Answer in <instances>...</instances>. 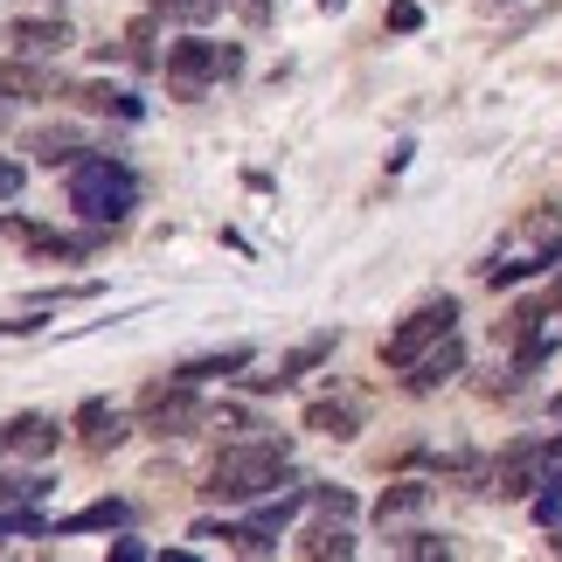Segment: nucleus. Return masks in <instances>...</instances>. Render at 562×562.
I'll list each match as a JSON object with an SVG mask.
<instances>
[{"label":"nucleus","instance_id":"f8f14e48","mask_svg":"<svg viewBox=\"0 0 562 562\" xmlns=\"http://www.w3.org/2000/svg\"><path fill=\"white\" fill-rule=\"evenodd\" d=\"M250 369V348H223V355H202V361H181L175 382H209V375H236Z\"/></svg>","mask_w":562,"mask_h":562},{"label":"nucleus","instance_id":"dca6fc26","mask_svg":"<svg viewBox=\"0 0 562 562\" xmlns=\"http://www.w3.org/2000/svg\"><path fill=\"white\" fill-rule=\"evenodd\" d=\"M91 528H125V501H98V507H83L63 521V535H91Z\"/></svg>","mask_w":562,"mask_h":562},{"label":"nucleus","instance_id":"6e6552de","mask_svg":"<svg viewBox=\"0 0 562 562\" xmlns=\"http://www.w3.org/2000/svg\"><path fill=\"white\" fill-rule=\"evenodd\" d=\"M70 29H63V21H8V49L14 56H29V63H49V56H63L70 49Z\"/></svg>","mask_w":562,"mask_h":562},{"label":"nucleus","instance_id":"bb28decb","mask_svg":"<svg viewBox=\"0 0 562 562\" xmlns=\"http://www.w3.org/2000/svg\"><path fill=\"white\" fill-rule=\"evenodd\" d=\"M555 313H562V285H555Z\"/></svg>","mask_w":562,"mask_h":562},{"label":"nucleus","instance_id":"aec40b11","mask_svg":"<svg viewBox=\"0 0 562 562\" xmlns=\"http://www.w3.org/2000/svg\"><path fill=\"white\" fill-rule=\"evenodd\" d=\"M215 8H223V0H160V14H167V21H188V29H202Z\"/></svg>","mask_w":562,"mask_h":562},{"label":"nucleus","instance_id":"0eeeda50","mask_svg":"<svg viewBox=\"0 0 562 562\" xmlns=\"http://www.w3.org/2000/svg\"><path fill=\"white\" fill-rule=\"evenodd\" d=\"M549 451H555V438H535V445H514L501 465H493V493L501 501H528L535 486H549Z\"/></svg>","mask_w":562,"mask_h":562},{"label":"nucleus","instance_id":"9b49d317","mask_svg":"<svg viewBox=\"0 0 562 562\" xmlns=\"http://www.w3.org/2000/svg\"><path fill=\"white\" fill-rule=\"evenodd\" d=\"M0 445H8V451H29V459H49V451H56V424L49 417H14L8 430H0Z\"/></svg>","mask_w":562,"mask_h":562},{"label":"nucleus","instance_id":"ddd939ff","mask_svg":"<svg viewBox=\"0 0 562 562\" xmlns=\"http://www.w3.org/2000/svg\"><path fill=\"white\" fill-rule=\"evenodd\" d=\"M424 507H430V486H424V480H409V486H396V493H382L375 521L389 528V521H409V514H424Z\"/></svg>","mask_w":562,"mask_h":562},{"label":"nucleus","instance_id":"423d86ee","mask_svg":"<svg viewBox=\"0 0 562 562\" xmlns=\"http://www.w3.org/2000/svg\"><path fill=\"white\" fill-rule=\"evenodd\" d=\"M236 70V49H223V42H181L175 56H167V83H175L181 98H202L215 77Z\"/></svg>","mask_w":562,"mask_h":562},{"label":"nucleus","instance_id":"393cba45","mask_svg":"<svg viewBox=\"0 0 562 562\" xmlns=\"http://www.w3.org/2000/svg\"><path fill=\"white\" fill-rule=\"evenodd\" d=\"M319 8H348V0H319Z\"/></svg>","mask_w":562,"mask_h":562},{"label":"nucleus","instance_id":"1a4fd4ad","mask_svg":"<svg viewBox=\"0 0 562 562\" xmlns=\"http://www.w3.org/2000/svg\"><path fill=\"white\" fill-rule=\"evenodd\" d=\"M77 430H83V445H91V451H112V445L133 438V424H125L119 409H104V403H83L77 409Z\"/></svg>","mask_w":562,"mask_h":562},{"label":"nucleus","instance_id":"412c9836","mask_svg":"<svg viewBox=\"0 0 562 562\" xmlns=\"http://www.w3.org/2000/svg\"><path fill=\"white\" fill-rule=\"evenodd\" d=\"M42 480H0V507H29V501H42Z\"/></svg>","mask_w":562,"mask_h":562},{"label":"nucleus","instance_id":"6ab92c4d","mask_svg":"<svg viewBox=\"0 0 562 562\" xmlns=\"http://www.w3.org/2000/svg\"><path fill=\"white\" fill-rule=\"evenodd\" d=\"M306 555H355V535L348 528H313L306 535Z\"/></svg>","mask_w":562,"mask_h":562},{"label":"nucleus","instance_id":"cd10ccee","mask_svg":"<svg viewBox=\"0 0 562 562\" xmlns=\"http://www.w3.org/2000/svg\"><path fill=\"white\" fill-rule=\"evenodd\" d=\"M0 119H8V98H0Z\"/></svg>","mask_w":562,"mask_h":562},{"label":"nucleus","instance_id":"9d476101","mask_svg":"<svg viewBox=\"0 0 562 562\" xmlns=\"http://www.w3.org/2000/svg\"><path fill=\"white\" fill-rule=\"evenodd\" d=\"M459 361H465V355H459V340L445 334L438 348H424L417 361H409V389H438L445 375H459Z\"/></svg>","mask_w":562,"mask_h":562},{"label":"nucleus","instance_id":"4be33fe9","mask_svg":"<svg viewBox=\"0 0 562 562\" xmlns=\"http://www.w3.org/2000/svg\"><path fill=\"white\" fill-rule=\"evenodd\" d=\"M417 21H424V8H417V0H389V29H417Z\"/></svg>","mask_w":562,"mask_h":562},{"label":"nucleus","instance_id":"f3484780","mask_svg":"<svg viewBox=\"0 0 562 562\" xmlns=\"http://www.w3.org/2000/svg\"><path fill=\"white\" fill-rule=\"evenodd\" d=\"M77 104H91V112H119V119H139V98L112 91V83H83V91H77Z\"/></svg>","mask_w":562,"mask_h":562},{"label":"nucleus","instance_id":"20e7f679","mask_svg":"<svg viewBox=\"0 0 562 562\" xmlns=\"http://www.w3.org/2000/svg\"><path fill=\"white\" fill-rule=\"evenodd\" d=\"M139 424L154 430V438H188V430L209 424V409L194 396V382H154L146 403H139Z\"/></svg>","mask_w":562,"mask_h":562},{"label":"nucleus","instance_id":"2eb2a0df","mask_svg":"<svg viewBox=\"0 0 562 562\" xmlns=\"http://www.w3.org/2000/svg\"><path fill=\"white\" fill-rule=\"evenodd\" d=\"M327 355H334V334H319V340H306V348H292L285 361H278V382H299L306 369H319Z\"/></svg>","mask_w":562,"mask_h":562},{"label":"nucleus","instance_id":"7ed1b4c3","mask_svg":"<svg viewBox=\"0 0 562 562\" xmlns=\"http://www.w3.org/2000/svg\"><path fill=\"white\" fill-rule=\"evenodd\" d=\"M285 480V438H257V445H229L209 465V501H265Z\"/></svg>","mask_w":562,"mask_h":562},{"label":"nucleus","instance_id":"39448f33","mask_svg":"<svg viewBox=\"0 0 562 562\" xmlns=\"http://www.w3.org/2000/svg\"><path fill=\"white\" fill-rule=\"evenodd\" d=\"M459 327V299H430V306H417L403 319L396 334H389V348H382V361L389 369H409V361H417L424 348H438V340Z\"/></svg>","mask_w":562,"mask_h":562},{"label":"nucleus","instance_id":"f257e3e1","mask_svg":"<svg viewBox=\"0 0 562 562\" xmlns=\"http://www.w3.org/2000/svg\"><path fill=\"white\" fill-rule=\"evenodd\" d=\"M70 209L83 223L112 229V223H125V215L139 209V175L125 160H112V154H77L70 160Z\"/></svg>","mask_w":562,"mask_h":562},{"label":"nucleus","instance_id":"4468645a","mask_svg":"<svg viewBox=\"0 0 562 562\" xmlns=\"http://www.w3.org/2000/svg\"><path fill=\"white\" fill-rule=\"evenodd\" d=\"M29 154H35L42 167H70V160L83 154V146H77L70 125H56V133H35V139H29Z\"/></svg>","mask_w":562,"mask_h":562},{"label":"nucleus","instance_id":"c85d7f7f","mask_svg":"<svg viewBox=\"0 0 562 562\" xmlns=\"http://www.w3.org/2000/svg\"><path fill=\"white\" fill-rule=\"evenodd\" d=\"M555 417H562V396H555Z\"/></svg>","mask_w":562,"mask_h":562},{"label":"nucleus","instance_id":"5701e85b","mask_svg":"<svg viewBox=\"0 0 562 562\" xmlns=\"http://www.w3.org/2000/svg\"><path fill=\"white\" fill-rule=\"evenodd\" d=\"M21 181H29V175H21V160H0V202H14Z\"/></svg>","mask_w":562,"mask_h":562},{"label":"nucleus","instance_id":"a878e982","mask_svg":"<svg viewBox=\"0 0 562 562\" xmlns=\"http://www.w3.org/2000/svg\"><path fill=\"white\" fill-rule=\"evenodd\" d=\"M549 549H555V555H562V535H555V542H549Z\"/></svg>","mask_w":562,"mask_h":562},{"label":"nucleus","instance_id":"f03ea898","mask_svg":"<svg viewBox=\"0 0 562 562\" xmlns=\"http://www.w3.org/2000/svg\"><path fill=\"white\" fill-rule=\"evenodd\" d=\"M555 257H562V215H555V209H535V215H521V223H514L507 244L480 265V278H486V285H521V278L549 271Z\"/></svg>","mask_w":562,"mask_h":562},{"label":"nucleus","instance_id":"b1692460","mask_svg":"<svg viewBox=\"0 0 562 562\" xmlns=\"http://www.w3.org/2000/svg\"><path fill=\"white\" fill-rule=\"evenodd\" d=\"M403 555H445V542H438V535H409Z\"/></svg>","mask_w":562,"mask_h":562},{"label":"nucleus","instance_id":"a211bd4d","mask_svg":"<svg viewBox=\"0 0 562 562\" xmlns=\"http://www.w3.org/2000/svg\"><path fill=\"white\" fill-rule=\"evenodd\" d=\"M306 430H319V438H355V409H340V403H313V409H306Z\"/></svg>","mask_w":562,"mask_h":562}]
</instances>
